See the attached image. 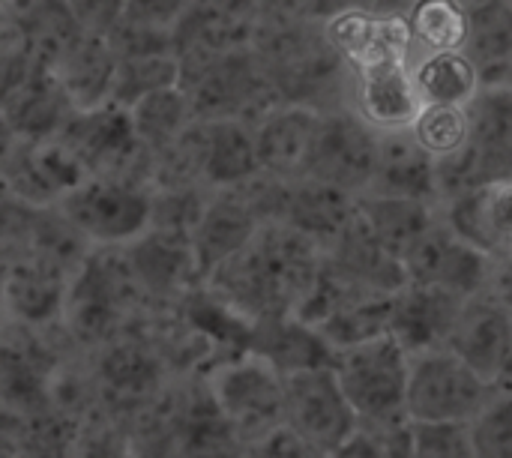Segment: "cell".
<instances>
[{
    "instance_id": "cell-30",
    "label": "cell",
    "mask_w": 512,
    "mask_h": 458,
    "mask_svg": "<svg viewBox=\"0 0 512 458\" xmlns=\"http://www.w3.org/2000/svg\"><path fill=\"white\" fill-rule=\"evenodd\" d=\"M129 123L138 135V141L156 153L165 144H171L192 120V102L183 84H171V87H159L147 96H141L138 102H132L126 108Z\"/></svg>"
},
{
    "instance_id": "cell-1",
    "label": "cell",
    "mask_w": 512,
    "mask_h": 458,
    "mask_svg": "<svg viewBox=\"0 0 512 458\" xmlns=\"http://www.w3.org/2000/svg\"><path fill=\"white\" fill-rule=\"evenodd\" d=\"M324 249L285 222H261L249 243L207 279L222 306L249 327L264 318L297 315L309 297Z\"/></svg>"
},
{
    "instance_id": "cell-21",
    "label": "cell",
    "mask_w": 512,
    "mask_h": 458,
    "mask_svg": "<svg viewBox=\"0 0 512 458\" xmlns=\"http://www.w3.org/2000/svg\"><path fill=\"white\" fill-rule=\"evenodd\" d=\"M369 189L441 204L438 159L420 147V141L411 135V129L381 132L378 171H375V180Z\"/></svg>"
},
{
    "instance_id": "cell-6",
    "label": "cell",
    "mask_w": 512,
    "mask_h": 458,
    "mask_svg": "<svg viewBox=\"0 0 512 458\" xmlns=\"http://www.w3.org/2000/svg\"><path fill=\"white\" fill-rule=\"evenodd\" d=\"M57 210L63 222L99 246H123L150 228V192L144 183L117 177H84L72 186Z\"/></svg>"
},
{
    "instance_id": "cell-25",
    "label": "cell",
    "mask_w": 512,
    "mask_h": 458,
    "mask_svg": "<svg viewBox=\"0 0 512 458\" xmlns=\"http://www.w3.org/2000/svg\"><path fill=\"white\" fill-rule=\"evenodd\" d=\"M408 66L423 105H468L483 84L465 48L411 51Z\"/></svg>"
},
{
    "instance_id": "cell-35",
    "label": "cell",
    "mask_w": 512,
    "mask_h": 458,
    "mask_svg": "<svg viewBox=\"0 0 512 458\" xmlns=\"http://www.w3.org/2000/svg\"><path fill=\"white\" fill-rule=\"evenodd\" d=\"M471 117V138L489 141L512 153V84L492 81L480 84L474 99L468 102Z\"/></svg>"
},
{
    "instance_id": "cell-7",
    "label": "cell",
    "mask_w": 512,
    "mask_h": 458,
    "mask_svg": "<svg viewBox=\"0 0 512 458\" xmlns=\"http://www.w3.org/2000/svg\"><path fill=\"white\" fill-rule=\"evenodd\" d=\"M285 426H291L315 456H339L360 420L333 363L285 372Z\"/></svg>"
},
{
    "instance_id": "cell-19",
    "label": "cell",
    "mask_w": 512,
    "mask_h": 458,
    "mask_svg": "<svg viewBox=\"0 0 512 458\" xmlns=\"http://www.w3.org/2000/svg\"><path fill=\"white\" fill-rule=\"evenodd\" d=\"M324 258L342 270L357 285L375 291V294H396L402 285H408V273L399 255H393L366 225L360 210L354 207V216L342 228V234L333 240V246L324 252Z\"/></svg>"
},
{
    "instance_id": "cell-13",
    "label": "cell",
    "mask_w": 512,
    "mask_h": 458,
    "mask_svg": "<svg viewBox=\"0 0 512 458\" xmlns=\"http://www.w3.org/2000/svg\"><path fill=\"white\" fill-rule=\"evenodd\" d=\"M351 108L378 132L408 129L423 108L408 57H387L354 69Z\"/></svg>"
},
{
    "instance_id": "cell-42",
    "label": "cell",
    "mask_w": 512,
    "mask_h": 458,
    "mask_svg": "<svg viewBox=\"0 0 512 458\" xmlns=\"http://www.w3.org/2000/svg\"><path fill=\"white\" fill-rule=\"evenodd\" d=\"M489 294H495L512 315V258H498L495 261L492 282H489Z\"/></svg>"
},
{
    "instance_id": "cell-38",
    "label": "cell",
    "mask_w": 512,
    "mask_h": 458,
    "mask_svg": "<svg viewBox=\"0 0 512 458\" xmlns=\"http://www.w3.org/2000/svg\"><path fill=\"white\" fill-rule=\"evenodd\" d=\"M102 375L114 390L123 393H144L153 378H156V366L135 348H114L105 360H102Z\"/></svg>"
},
{
    "instance_id": "cell-9",
    "label": "cell",
    "mask_w": 512,
    "mask_h": 458,
    "mask_svg": "<svg viewBox=\"0 0 512 458\" xmlns=\"http://www.w3.org/2000/svg\"><path fill=\"white\" fill-rule=\"evenodd\" d=\"M378 144L381 132L372 129L351 105L324 111L309 177L360 195L375 180Z\"/></svg>"
},
{
    "instance_id": "cell-39",
    "label": "cell",
    "mask_w": 512,
    "mask_h": 458,
    "mask_svg": "<svg viewBox=\"0 0 512 458\" xmlns=\"http://www.w3.org/2000/svg\"><path fill=\"white\" fill-rule=\"evenodd\" d=\"M81 33L105 36L126 15V0H63Z\"/></svg>"
},
{
    "instance_id": "cell-23",
    "label": "cell",
    "mask_w": 512,
    "mask_h": 458,
    "mask_svg": "<svg viewBox=\"0 0 512 458\" xmlns=\"http://www.w3.org/2000/svg\"><path fill=\"white\" fill-rule=\"evenodd\" d=\"M75 111H90L111 102L117 57L105 36L81 33L51 66Z\"/></svg>"
},
{
    "instance_id": "cell-31",
    "label": "cell",
    "mask_w": 512,
    "mask_h": 458,
    "mask_svg": "<svg viewBox=\"0 0 512 458\" xmlns=\"http://www.w3.org/2000/svg\"><path fill=\"white\" fill-rule=\"evenodd\" d=\"M390 300L393 294H369V297H357L351 303H342L339 309H333L330 315H324L318 324H312L321 339L333 348V351H345L351 345H360L372 336L387 333V321H390Z\"/></svg>"
},
{
    "instance_id": "cell-10",
    "label": "cell",
    "mask_w": 512,
    "mask_h": 458,
    "mask_svg": "<svg viewBox=\"0 0 512 458\" xmlns=\"http://www.w3.org/2000/svg\"><path fill=\"white\" fill-rule=\"evenodd\" d=\"M402 264L408 282L435 285L459 297H474L480 291H489L492 270H495V258L480 246L468 243L462 234H456L444 222V216L402 255Z\"/></svg>"
},
{
    "instance_id": "cell-45",
    "label": "cell",
    "mask_w": 512,
    "mask_h": 458,
    "mask_svg": "<svg viewBox=\"0 0 512 458\" xmlns=\"http://www.w3.org/2000/svg\"><path fill=\"white\" fill-rule=\"evenodd\" d=\"M498 387H512V348L507 363H504V372H501V378H498Z\"/></svg>"
},
{
    "instance_id": "cell-12",
    "label": "cell",
    "mask_w": 512,
    "mask_h": 458,
    "mask_svg": "<svg viewBox=\"0 0 512 458\" xmlns=\"http://www.w3.org/2000/svg\"><path fill=\"white\" fill-rule=\"evenodd\" d=\"M444 348L459 354L486 381L498 384L512 348V315L507 306L489 291L465 297Z\"/></svg>"
},
{
    "instance_id": "cell-11",
    "label": "cell",
    "mask_w": 512,
    "mask_h": 458,
    "mask_svg": "<svg viewBox=\"0 0 512 458\" xmlns=\"http://www.w3.org/2000/svg\"><path fill=\"white\" fill-rule=\"evenodd\" d=\"M321 117L324 111L300 105V102H279L273 111H267L252 126L261 171L279 180L309 177Z\"/></svg>"
},
{
    "instance_id": "cell-3",
    "label": "cell",
    "mask_w": 512,
    "mask_h": 458,
    "mask_svg": "<svg viewBox=\"0 0 512 458\" xmlns=\"http://www.w3.org/2000/svg\"><path fill=\"white\" fill-rule=\"evenodd\" d=\"M180 84L189 93L195 120L234 117L255 126L267 111H273L282 102L252 45L216 54L201 69L186 75Z\"/></svg>"
},
{
    "instance_id": "cell-29",
    "label": "cell",
    "mask_w": 512,
    "mask_h": 458,
    "mask_svg": "<svg viewBox=\"0 0 512 458\" xmlns=\"http://www.w3.org/2000/svg\"><path fill=\"white\" fill-rule=\"evenodd\" d=\"M66 285L69 279H60L57 270H51L48 264L27 261L6 273L0 300L15 321L36 327V324H48L63 312Z\"/></svg>"
},
{
    "instance_id": "cell-33",
    "label": "cell",
    "mask_w": 512,
    "mask_h": 458,
    "mask_svg": "<svg viewBox=\"0 0 512 458\" xmlns=\"http://www.w3.org/2000/svg\"><path fill=\"white\" fill-rule=\"evenodd\" d=\"M171 84H180V63H177L174 51L126 57V60H117L111 102L120 108H129L141 96H147L159 87H171Z\"/></svg>"
},
{
    "instance_id": "cell-14",
    "label": "cell",
    "mask_w": 512,
    "mask_h": 458,
    "mask_svg": "<svg viewBox=\"0 0 512 458\" xmlns=\"http://www.w3.org/2000/svg\"><path fill=\"white\" fill-rule=\"evenodd\" d=\"M462 303H465V297H459L453 291L408 282L390 300L387 333L408 354L444 348L447 336H450V330H453V324L459 318Z\"/></svg>"
},
{
    "instance_id": "cell-48",
    "label": "cell",
    "mask_w": 512,
    "mask_h": 458,
    "mask_svg": "<svg viewBox=\"0 0 512 458\" xmlns=\"http://www.w3.org/2000/svg\"><path fill=\"white\" fill-rule=\"evenodd\" d=\"M510 84H512V81H510Z\"/></svg>"
},
{
    "instance_id": "cell-44",
    "label": "cell",
    "mask_w": 512,
    "mask_h": 458,
    "mask_svg": "<svg viewBox=\"0 0 512 458\" xmlns=\"http://www.w3.org/2000/svg\"><path fill=\"white\" fill-rule=\"evenodd\" d=\"M411 6L414 0H366V9L378 15H405Z\"/></svg>"
},
{
    "instance_id": "cell-2",
    "label": "cell",
    "mask_w": 512,
    "mask_h": 458,
    "mask_svg": "<svg viewBox=\"0 0 512 458\" xmlns=\"http://www.w3.org/2000/svg\"><path fill=\"white\" fill-rule=\"evenodd\" d=\"M333 369L360 426H393L411 420L405 408L408 351L390 333L336 351Z\"/></svg>"
},
{
    "instance_id": "cell-16",
    "label": "cell",
    "mask_w": 512,
    "mask_h": 458,
    "mask_svg": "<svg viewBox=\"0 0 512 458\" xmlns=\"http://www.w3.org/2000/svg\"><path fill=\"white\" fill-rule=\"evenodd\" d=\"M261 219L252 204L243 198L237 186L216 189V195L204 204L195 228L189 231L192 258L201 276H210L222 261L240 252L249 237L258 231Z\"/></svg>"
},
{
    "instance_id": "cell-5",
    "label": "cell",
    "mask_w": 512,
    "mask_h": 458,
    "mask_svg": "<svg viewBox=\"0 0 512 458\" xmlns=\"http://www.w3.org/2000/svg\"><path fill=\"white\" fill-rule=\"evenodd\" d=\"M498 384L486 381L450 348L408 354L405 408L411 420H474Z\"/></svg>"
},
{
    "instance_id": "cell-20",
    "label": "cell",
    "mask_w": 512,
    "mask_h": 458,
    "mask_svg": "<svg viewBox=\"0 0 512 458\" xmlns=\"http://www.w3.org/2000/svg\"><path fill=\"white\" fill-rule=\"evenodd\" d=\"M120 294L123 285L111 267H105L102 261H84L66 285L60 315L81 342H99L117 324L123 303Z\"/></svg>"
},
{
    "instance_id": "cell-8",
    "label": "cell",
    "mask_w": 512,
    "mask_h": 458,
    "mask_svg": "<svg viewBox=\"0 0 512 458\" xmlns=\"http://www.w3.org/2000/svg\"><path fill=\"white\" fill-rule=\"evenodd\" d=\"M87 171V177H117L132 180L129 165L150 150L138 141L126 108L105 102L90 111H72L54 135Z\"/></svg>"
},
{
    "instance_id": "cell-43",
    "label": "cell",
    "mask_w": 512,
    "mask_h": 458,
    "mask_svg": "<svg viewBox=\"0 0 512 458\" xmlns=\"http://www.w3.org/2000/svg\"><path fill=\"white\" fill-rule=\"evenodd\" d=\"M18 132L12 129V123H9V117L3 114V108H0V165L12 156V150L18 147Z\"/></svg>"
},
{
    "instance_id": "cell-17",
    "label": "cell",
    "mask_w": 512,
    "mask_h": 458,
    "mask_svg": "<svg viewBox=\"0 0 512 458\" xmlns=\"http://www.w3.org/2000/svg\"><path fill=\"white\" fill-rule=\"evenodd\" d=\"M324 36L348 60L351 69L411 54L405 15H378L369 9H342L321 18Z\"/></svg>"
},
{
    "instance_id": "cell-40",
    "label": "cell",
    "mask_w": 512,
    "mask_h": 458,
    "mask_svg": "<svg viewBox=\"0 0 512 458\" xmlns=\"http://www.w3.org/2000/svg\"><path fill=\"white\" fill-rule=\"evenodd\" d=\"M249 453L252 456H276V458H309L315 456L309 450V444L285 423L273 426L270 432H264L258 441L249 444Z\"/></svg>"
},
{
    "instance_id": "cell-26",
    "label": "cell",
    "mask_w": 512,
    "mask_h": 458,
    "mask_svg": "<svg viewBox=\"0 0 512 458\" xmlns=\"http://www.w3.org/2000/svg\"><path fill=\"white\" fill-rule=\"evenodd\" d=\"M255 174H261L255 129L234 117L207 120L201 180L210 189H228V186H240L252 180Z\"/></svg>"
},
{
    "instance_id": "cell-37",
    "label": "cell",
    "mask_w": 512,
    "mask_h": 458,
    "mask_svg": "<svg viewBox=\"0 0 512 458\" xmlns=\"http://www.w3.org/2000/svg\"><path fill=\"white\" fill-rule=\"evenodd\" d=\"M105 39H108L117 60L174 51V30L171 27H153V24H141L132 18H120L111 27V33H105Z\"/></svg>"
},
{
    "instance_id": "cell-24",
    "label": "cell",
    "mask_w": 512,
    "mask_h": 458,
    "mask_svg": "<svg viewBox=\"0 0 512 458\" xmlns=\"http://www.w3.org/2000/svg\"><path fill=\"white\" fill-rule=\"evenodd\" d=\"M357 210L372 228V234L393 252L405 255L432 225L441 222V204L405 198V195H387V192H360Z\"/></svg>"
},
{
    "instance_id": "cell-41",
    "label": "cell",
    "mask_w": 512,
    "mask_h": 458,
    "mask_svg": "<svg viewBox=\"0 0 512 458\" xmlns=\"http://www.w3.org/2000/svg\"><path fill=\"white\" fill-rule=\"evenodd\" d=\"M192 0H126V15L132 21L141 24H153V27H171L180 21V15L189 9Z\"/></svg>"
},
{
    "instance_id": "cell-36",
    "label": "cell",
    "mask_w": 512,
    "mask_h": 458,
    "mask_svg": "<svg viewBox=\"0 0 512 458\" xmlns=\"http://www.w3.org/2000/svg\"><path fill=\"white\" fill-rule=\"evenodd\" d=\"M414 458H477L468 420H411Z\"/></svg>"
},
{
    "instance_id": "cell-15",
    "label": "cell",
    "mask_w": 512,
    "mask_h": 458,
    "mask_svg": "<svg viewBox=\"0 0 512 458\" xmlns=\"http://www.w3.org/2000/svg\"><path fill=\"white\" fill-rule=\"evenodd\" d=\"M6 186L15 198L30 204H57L72 186H78L87 171L81 162L57 141H18L12 156L3 162Z\"/></svg>"
},
{
    "instance_id": "cell-34",
    "label": "cell",
    "mask_w": 512,
    "mask_h": 458,
    "mask_svg": "<svg viewBox=\"0 0 512 458\" xmlns=\"http://www.w3.org/2000/svg\"><path fill=\"white\" fill-rule=\"evenodd\" d=\"M408 129L426 153H432L435 159H447L471 138L468 105H423Z\"/></svg>"
},
{
    "instance_id": "cell-22",
    "label": "cell",
    "mask_w": 512,
    "mask_h": 458,
    "mask_svg": "<svg viewBox=\"0 0 512 458\" xmlns=\"http://www.w3.org/2000/svg\"><path fill=\"white\" fill-rule=\"evenodd\" d=\"M354 207H357V195L315 177H300V180H288V195L279 222L297 228L327 252L333 240L342 234V228L348 225V219L354 216Z\"/></svg>"
},
{
    "instance_id": "cell-4",
    "label": "cell",
    "mask_w": 512,
    "mask_h": 458,
    "mask_svg": "<svg viewBox=\"0 0 512 458\" xmlns=\"http://www.w3.org/2000/svg\"><path fill=\"white\" fill-rule=\"evenodd\" d=\"M207 390L216 411L246 444L285 423V375L273 360L252 348L219 363L207 378Z\"/></svg>"
},
{
    "instance_id": "cell-47",
    "label": "cell",
    "mask_w": 512,
    "mask_h": 458,
    "mask_svg": "<svg viewBox=\"0 0 512 458\" xmlns=\"http://www.w3.org/2000/svg\"><path fill=\"white\" fill-rule=\"evenodd\" d=\"M462 3H465V6H468V3H474V0H462Z\"/></svg>"
},
{
    "instance_id": "cell-18",
    "label": "cell",
    "mask_w": 512,
    "mask_h": 458,
    "mask_svg": "<svg viewBox=\"0 0 512 458\" xmlns=\"http://www.w3.org/2000/svg\"><path fill=\"white\" fill-rule=\"evenodd\" d=\"M444 222L495 261L512 258V180L489 183L441 204Z\"/></svg>"
},
{
    "instance_id": "cell-27",
    "label": "cell",
    "mask_w": 512,
    "mask_h": 458,
    "mask_svg": "<svg viewBox=\"0 0 512 458\" xmlns=\"http://www.w3.org/2000/svg\"><path fill=\"white\" fill-rule=\"evenodd\" d=\"M465 54L477 63L483 84L512 81V0L468 3Z\"/></svg>"
},
{
    "instance_id": "cell-32",
    "label": "cell",
    "mask_w": 512,
    "mask_h": 458,
    "mask_svg": "<svg viewBox=\"0 0 512 458\" xmlns=\"http://www.w3.org/2000/svg\"><path fill=\"white\" fill-rule=\"evenodd\" d=\"M411 51L465 48L468 39V6L462 0H414L405 12Z\"/></svg>"
},
{
    "instance_id": "cell-46",
    "label": "cell",
    "mask_w": 512,
    "mask_h": 458,
    "mask_svg": "<svg viewBox=\"0 0 512 458\" xmlns=\"http://www.w3.org/2000/svg\"><path fill=\"white\" fill-rule=\"evenodd\" d=\"M6 3H12V0H0V6H6Z\"/></svg>"
},
{
    "instance_id": "cell-28",
    "label": "cell",
    "mask_w": 512,
    "mask_h": 458,
    "mask_svg": "<svg viewBox=\"0 0 512 458\" xmlns=\"http://www.w3.org/2000/svg\"><path fill=\"white\" fill-rule=\"evenodd\" d=\"M129 267L150 291H171L198 273L189 234L168 228H147L141 237L129 243Z\"/></svg>"
}]
</instances>
